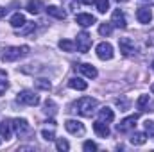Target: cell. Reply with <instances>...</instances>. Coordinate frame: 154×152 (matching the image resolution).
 Instances as JSON below:
<instances>
[{
  "label": "cell",
  "instance_id": "obj_1",
  "mask_svg": "<svg viewBox=\"0 0 154 152\" xmlns=\"http://www.w3.org/2000/svg\"><path fill=\"white\" fill-rule=\"evenodd\" d=\"M97 106H99V102H97L95 99H91V97H82V99H79L75 102V109H74V111H77L81 116H91V114L95 113Z\"/></svg>",
  "mask_w": 154,
  "mask_h": 152
},
{
  "label": "cell",
  "instance_id": "obj_2",
  "mask_svg": "<svg viewBox=\"0 0 154 152\" xmlns=\"http://www.w3.org/2000/svg\"><path fill=\"white\" fill-rule=\"evenodd\" d=\"M27 54H29V47H27V45H23V47H9V48L4 50V54H2V61H5V63H13V61L23 57V56H27Z\"/></svg>",
  "mask_w": 154,
  "mask_h": 152
},
{
  "label": "cell",
  "instance_id": "obj_3",
  "mask_svg": "<svg viewBox=\"0 0 154 152\" xmlns=\"http://www.w3.org/2000/svg\"><path fill=\"white\" fill-rule=\"evenodd\" d=\"M16 102L22 104V106H38L39 97L34 91H31V90H22L18 93V97H16Z\"/></svg>",
  "mask_w": 154,
  "mask_h": 152
},
{
  "label": "cell",
  "instance_id": "obj_4",
  "mask_svg": "<svg viewBox=\"0 0 154 152\" xmlns=\"http://www.w3.org/2000/svg\"><path fill=\"white\" fill-rule=\"evenodd\" d=\"M13 131H14L20 138H23V136H29V134L32 132V127L29 125V122H27L25 118H14V120H13Z\"/></svg>",
  "mask_w": 154,
  "mask_h": 152
},
{
  "label": "cell",
  "instance_id": "obj_5",
  "mask_svg": "<svg viewBox=\"0 0 154 152\" xmlns=\"http://www.w3.org/2000/svg\"><path fill=\"white\" fill-rule=\"evenodd\" d=\"M75 47L81 54H86L90 48H91V36L88 32H79L75 39Z\"/></svg>",
  "mask_w": 154,
  "mask_h": 152
},
{
  "label": "cell",
  "instance_id": "obj_6",
  "mask_svg": "<svg viewBox=\"0 0 154 152\" xmlns=\"http://www.w3.org/2000/svg\"><path fill=\"white\" fill-rule=\"evenodd\" d=\"M97 57L99 59H102V61H109L111 57H113V47H111V43H99L97 45Z\"/></svg>",
  "mask_w": 154,
  "mask_h": 152
},
{
  "label": "cell",
  "instance_id": "obj_7",
  "mask_svg": "<svg viewBox=\"0 0 154 152\" xmlns=\"http://www.w3.org/2000/svg\"><path fill=\"white\" fill-rule=\"evenodd\" d=\"M118 47H120V52L125 56V57H129V56H133L134 52H136V45H134V41L129 38H120L118 39Z\"/></svg>",
  "mask_w": 154,
  "mask_h": 152
},
{
  "label": "cell",
  "instance_id": "obj_8",
  "mask_svg": "<svg viewBox=\"0 0 154 152\" xmlns=\"http://www.w3.org/2000/svg\"><path fill=\"white\" fill-rule=\"evenodd\" d=\"M136 122H138V114H133V116H127L124 118L118 125H116V131L118 132H129L136 127Z\"/></svg>",
  "mask_w": 154,
  "mask_h": 152
},
{
  "label": "cell",
  "instance_id": "obj_9",
  "mask_svg": "<svg viewBox=\"0 0 154 152\" xmlns=\"http://www.w3.org/2000/svg\"><path fill=\"white\" fill-rule=\"evenodd\" d=\"M65 129L70 134H75V136H82L84 134V125L79 120H66L65 122Z\"/></svg>",
  "mask_w": 154,
  "mask_h": 152
},
{
  "label": "cell",
  "instance_id": "obj_10",
  "mask_svg": "<svg viewBox=\"0 0 154 152\" xmlns=\"http://www.w3.org/2000/svg\"><path fill=\"white\" fill-rule=\"evenodd\" d=\"M111 23L118 27V29H125L127 27V20H125V14L120 11V9H116L113 11V16H111Z\"/></svg>",
  "mask_w": 154,
  "mask_h": 152
},
{
  "label": "cell",
  "instance_id": "obj_11",
  "mask_svg": "<svg viewBox=\"0 0 154 152\" xmlns=\"http://www.w3.org/2000/svg\"><path fill=\"white\" fill-rule=\"evenodd\" d=\"M95 22H97V18H95L93 14L81 13V14H77L75 16V23L77 25H81V27H90V25H93Z\"/></svg>",
  "mask_w": 154,
  "mask_h": 152
},
{
  "label": "cell",
  "instance_id": "obj_12",
  "mask_svg": "<svg viewBox=\"0 0 154 152\" xmlns=\"http://www.w3.org/2000/svg\"><path fill=\"white\" fill-rule=\"evenodd\" d=\"M11 136H13V122L4 120L0 123V138L7 141V140H11Z\"/></svg>",
  "mask_w": 154,
  "mask_h": 152
},
{
  "label": "cell",
  "instance_id": "obj_13",
  "mask_svg": "<svg viewBox=\"0 0 154 152\" xmlns=\"http://www.w3.org/2000/svg\"><path fill=\"white\" fill-rule=\"evenodd\" d=\"M93 131H95V134H97L99 138H108V136H109V127H108V123H104L102 120H99V122L93 123Z\"/></svg>",
  "mask_w": 154,
  "mask_h": 152
},
{
  "label": "cell",
  "instance_id": "obj_14",
  "mask_svg": "<svg viewBox=\"0 0 154 152\" xmlns=\"http://www.w3.org/2000/svg\"><path fill=\"white\" fill-rule=\"evenodd\" d=\"M136 18H138L140 23H151V20H152V13H151L149 7H140V9L136 11Z\"/></svg>",
  "mask_w": 154,
  "mask_h": 152
},
{
  "label": "cell",
  "instance_id": "obj_15",
  "mask_svg": "<svg viewBox=\"0 0 154 152\" xmlns=\"http://www.w3.org/2000/svg\"><path fill=\"white\" fill-rule=\"evenodd\" d=\"M79 72L84 74L88 79H95V77L99 75L97 68H95L93 65H90V63H82V65H79Z\"/></svg>",
  "mask_w": 154,
  "mask_h": 152
},
{
  "label": "cell",
  "instance_id": "obj_16",
  "mask_svg": "<svg viewBox=\"0 0 154 152\" xmlns=\"http://www.w3.org/2000/svg\"><path fill=\"white\" fill-rule=\"evenodd\" d=\"M47 14H48V16H54V18H57V20H65V18H66V11H63V9L57 7V5H48V7H47Z\"/></svg>",
  "mask_w": 154,
  "mask_h": 152
},
{
  "label": "cell",
  "instance_id": "obj_17",
  "mask_svg": "<svg viewBox=\"0 0 154 152\" xmlns=\"http://www.w3.org/2000/svg\"><path fill=\"white\" fill-rule=\"evenodd\" d=\"M68 86H70L72 90H79V91H84V90L88 88V82H86V81H82L81 77H72V79L68 81Z\"/></svg>",
  "mask_w": 154,
  "mask_h": 152
},
{
  "label": "cell",
  "instance_id": "obj_18",
  "mask_svg": "<svg viewBox=\"0 0 154 152\" xmlns=\"http://www.w3.org/2000/svg\"><path fill=\"white\" fill-rule=\"evenodd\" d=\"M9 23H11L14 29H20V27H23V25L27 23V20H25V16H23L22 13H14V14L11 16V20H9Z\"/></svg>",
  "mask_w": 154,
  "mask_h": 152
},
{
  "label": "cell",
  "instance_id": "obj_19",
  "mask_svg": "<svg viewBox=\"0 0 154 152\" xmlns=\"http://www.w3.org/2000/svg\"><path fill=\"white\" fill-rule=\"evenodd\" d=\"M99 118H100L102 122H106V123H111V122L115 120V113H113L111 108H102V109L99 111Z\"/></svg>",
  "mask_w": 154,
  "mask_h": 152
},
{
  "label": "cell",
  "instance_id": "obj_20",
  "mask_svg": "<svg viewBox=\"0 0 154 152\" xmlns=\"http://www.w3.org/2000/svg\"><path fill=\"white\" fill-rule=\"evenodd\" d=\"M41 9H43L41 0H29V2H27V11H29L31 14H38Z\"/></svg>",
  "mask_w": 154,
  "mask_h": 152
},
{
  "label": "cell",
  "instance_id": "obj_21",
  "mask_svg": "<svg viewBox=\"0 0 154 152\" xmlns=\"http://www.w3.org/2000/svg\"><path fill=\"white\" fill-rule=\"evenodd\" d=\"M129 140H131L133 145H143V143L147 141V134H145V132H133Z\"/></svg>",
  "mask_w": 154,
  "mask_h": 152
},
{
  "label": "cell",
  "instance_id": "obj_22",
  "mask_svg": "<svg viewBox=\"0 0 154 152\" xmlns=\"http://www.w3.org/2000/svg\"><path fill=\"white\" fill-rule=\"evenodd\" d=\"M34 84H36V88H38V90H43V91H50V88H52L50 81H48V79H45V77L36 79V81H34Z\"/></svg>",
  "mask_w": 154,
  "mask_h": 152
},
{
  "label": "cell",
  "instance_id": "obj_23",
  "mask_svg": "<svg viewBox=\"0 0 154 152\" xmlns=\"http://www.w3.org/2000/svg\"><path fill=\"white\" fill-rule=\"evenodd\" d=\"M59 48H61L63 52H74V50H75V43L70 41V39H61V41H59Z\"/></svg>",
  "mask_w": 154,
  "mask_h": 152
},
{
  "label": "cell",
  "instance_id": "obj_24",
  "mask_svg": "<svg viewBox=\"0 0 154 152\" xmlns=\"http://www.w3.org/2000/svg\"><path fill=\"white\" fill-rule=\"evenodd\" d=\"M7 88H9V82H7V74H5L4 70H0V95H4Z\"/></svg>",
  "mask_w": 154,
  "mask_h": 152
},
{
  "label": "cell",
  "instance_id": "obj_25",
  "mask_svg": "<svg viewBox=\"0 0 154 152\" xmlns=\"http://www.w3.org/2000/svg\"><path fill=\"white\" fill-rule=\"evenodd\" d=\"M56 104H54V100H50V99H47L45 100V104H43V111L47 114H56Z\"/></svg>",
  "mask_w": 154,
  "mask_h": 152
},
{
  "label": "cell",
  "instance_id": "obj_26",
  "mask_svg": "<svg viewBox=\"0 0 154 152\" xmlns=\"http://www.w3.org/2000/svg\"><path fill=\"white\" fill-rule=\"evenodd\" d=\"M36 29V23L34 22H27L23 27H20V34H23V36H27V34H31L32 31Z\"/></svg>",
  "mask_w": 154,
  "mask_h": 152
},
{
  "label": "cell",
  "instance_id": "obj_27",
  "mask_svg": "<svg viewBox=\"0 0 154 152\" xmlns=\"http://www.w3.org/2000/svg\"><path fill=\"white\" fill-rule=\"evenodd\" d=\"M149 100H151V97H149V95H142V97L136 100V108H138L140 111H145V106L149 104Z\"/></svg>",
  "mask_w": 154,
  "mask_h": 152
},
{
  "label": "cell",
  "instance_id": "obj_28",
  "mask_svg": "<svg viewBox=\"0 0 154 152\" xmlns=\"http://www.w3.org/2000/svg\"><path fill=\"white\" fill-rule=\"evenodd\" d=\"M111 32H113L111 23H100V27H99V34L100 36H109Z\"/></svg>",
  "mask_w": 154,
  "mask_h": 152
},
{
  "label": "cell",
  "instance_id": "obj_29",
  "mask_svg": "<svg viewBox=\"0 0 154 152\" xmlns=\"http://www.w3.org/2000/svg\"><path fill=\"white\" fill-rule=\"evenodd\" d=\"M95 5L99 13H106L109 9V0H95Z\"/></svg>",
  "mask_w": 154,
  "mask_h": 152
},
{
  "label": "cell",
  "instance_id": "obj_30",
  "mask_svg": "<svg viewBox=\"0 0 154 152\" xmlns=\"http://www.w3.org/2000/svg\"><path fill=\"white\" fill-rule=\"evenodd\" d=\"M56 149L61 152H66L68 149H70V143L66 141V140H63V138H59L57 141H56Z\"/></svg>",
  "mask_w": 154,
  "mask_h": 152
},
{
  "label": "cell",
  "instance_id": "obj_31",
  "mask_svg": "<svg viewBox=\"0 0 154 152\" xmlns=\"http://www.w3.org/2000/svg\"><path fill=\"white\" fill-rule=\"evenodd\" d=\"M143 127H145V134H149V138H154V122L152 120H145Z\"/></svg>",
  "mask_w": 154,
  "mask_h": 152
},
{
  "label": "cell",
  "instance_id": "obj_32",
  "mask_svg": "<svg viewBox=\"0 0 154 152\" xmlns=\"http://www.w3.org/2000/svg\"><path fill=\"white\" fill-rule=\"evenodd\" d=\"M41 136H43V140H47V141H54V140H56L54 131H48V129H43V131H41Z\"/></svg>",
  "mask_w": 154,
  "mask_h": 152
},
{
  "label": "cell",
  "instance_id": "obj_33",
  "mask_svg": "<svg viewBox=\"0 0 154 152\" xmlns=\"http://www.w3.org/2000/svg\"><path fill=\"white\" fill-rule=\"evenodd\" d=\"M82 149H84L86 152H95L97 150V143H93V141H84Z\"/></svg>",
  "mask_w": 154,
  "mask_h": 152
},
{
  "label": "cell",
  "instance_id": "obj_34",
  "mask_svg": "<svg viewBox=\"0 0 154 152\" xmlns=\"http://www.w3.org/2000/svg\"><path fill=\"white\" fill-rule=\"evenodd\" d=\"M116 106L120 108V111H125V109L129 108V102H127L125 99H116Z\"/></svg>",
  "mask_w": 154,
  "mask_h": 152
},
{
  "label": "cell",
  "instance_id": "obj_35",
  "mask_svg": "<svg viewBox=\"0 0 154 152\" xmlns=\"http://www.w3.org/2000/svg\"><path fill=\"white\" fill-rule=\"evenodd\" d=\"M66 5H68V9L75 11L77 7H79V2H77V0H66Z\"/></svg>",
  "mask_w": 154,
  "mask_h": 152
},
{
  "label": "cell",
  "instance_id": "obj_36",
  "mask_svg": "<svg viewBox=\"0 0 154 152\" xmlns=\"http://www.w3.org/2000/svg\"><path fill=\"white\" fill-rule=\"evenodd\" d=\"M5 13H7V9H4V7H0V18H2V16H5Z\"/></svg>",
  "mask_w": 154,
  "mask_h": 152
},
{
  "label": "cell",
  "instance_id": "obj_37",
  "mask_svg": "<svg viewBox=\"0 0 154 152\" xmlns=\"http://www.w3.org/2000/svg\"><path fill=\"white\" fill-rule=\"evenodd\" d=\"M81 2H82V4H86V5H91L95 0H81Z\"/></svg>",
  "mask_w": 154,
  "mask_h": 152
},
{
  "label": "cell",
  "instance_id": "obj_38",
  "mask_svg": "<svg viewBox=\"0 0 154 152\" xmlns=\"http://www.w3.org/2000/svg\"><path fill=\"white\" fill-rule=\"evenodd\" d=\"M151 91H152V93H154V84H152V88H151Z\"/></svg>",
  "mask_w": 154,
  "mask_h": 152
},
{
  "label": "cell",
  "instance_id": "obj_39",
  "mask_svg": "<svg viewBox=\"0 0 154 152\" xmlns=\"http://www.w3.org/2000/svg\"><path fill=\"white\" fill-rule=\"evenodd\" d=\"M152 70H154V61H152Z\"/></svg>",
  "mask_w": 154,
  "mask_h": 152
},
{
  "label": "cell",
  "instance_id": "obj_40",
  "mask_svg": "<svg viewBox=\"0 0 154 152\" xmlns=\"http://www.w3.org/2000/svg\"><path fill=\"white\" fill-rule=\"evenodd\" d=\"M0 145H2V138H0Z\"/></svg>",
  "mask_w": 154,
  "mask_h": 152
}]
</instances>
